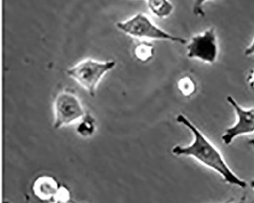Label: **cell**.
<instances>
[{
	"label": "cell",
	"mask_w": 254,
	"mask_h": 203,
	"mask_svg": "<svg viewBox=\"0 0 254 203\" xmlns=\"http://www.w3.org/2000/svg\"><path fill=\"white\" fill-rule=\"evenodd\" d=\"M177 122L191 132L193 140L190 145H177L172 148V154L177 157H190L200 164L219 174L225 183L240 188L248 186L246 182L238 177L230 168L221 152L205 137L200 129L184 115L177 116Z\"/></svg>",
	"instance_id": "6da1fadb"
},
{
	"label": "cell",
	"mask_w": 254,
	"mask_h": 203,
	"mask_svg": "<svg viewBox=\"0 0 254 203\" xmlns=\"http://www.w3.org/2000/svg\"><path fill=\"white\" fill-rule=\"evenodd\" d=\"M113 60L101 62L93 58H86L66 69L69 77L83 87L88 94L94 97L101 81L116 67Z\"/></svg>",
	"instance_id": "7a4b0ae2"
},
{
	"label": "cell",
	"mask_w": 254,
	"mask_h": 203,
	"mask_svg": "<svg viewBox=\"0 0 254 203\" xmlns=\"http://www.w3.org/2000/svg\"><path fill=\"white\" fill-rule=\"evenodd\" d=\"M119 31L139 41L163 40L175 43L187 45V40L181 37L175 36L159 28L145 14H135L124 21L116 24Z\"/></svg>",
	"instance_id": "3957f363"
},
{
	"label": "cell",
	"mask_w": 254,
	"mask_h": 203,
	"mask_svg": "<svg viewBox=\"0 0 254 203\" xmlns=\"http://www.w3.org/2000/svg\"><path fill=\"white\" fill-rule=\"evenodd\" d=\"M53 112L55 129L78 123L86 113L79 96L70 89H62L55 96Z\"/></svg>",
	"instance_id": "277c9868"
},
{
	"label": "cell",
	"mask_w": 254,
	"mask_h": 203,
	"mask_svg": "<svg viewBox=\"0 0 254 203\" xmlns=\"http://www.w3.org/2000/svg\"><path fill=\"white\" fill-rule=\"evenodd\" d=\"M218 55V39L214 28L195 35L187 44V56L190 59H198L205 63L214 64Z\"/></svg>",
	"instance_id": "5b68a950"
},
{
	"label": "cell",
	"mask_w": 254,
	"mask_h": 203,
	"mask_svg": "<svg viewBox=\"0 0 254 203\" xmlns=\"http://www.w3.org/2000/svg\"><path fill=\"white\" fill-rule=\"evenodd\" d=\"M227 101L237 115L235 124L225 129L221 137L223 143L225 145H230L237 137L254 133V108H243L231 96L227 97Z\"/></svg>",
	"instance_id": "8992f818"
},
{
	"label": "cell",
	"mask_w": 254,
	"mask_h": 203,
	"mask_svg": "<svg viewBox=\"0 0 254 203\" xmlns=\"http://www.w3.org/2000/svg\"><path fill=\"white\" fill-rule=\"evenodd\" d=\"M147 8L154 16L167 18L174 12V5L170 0H146Z\"/></svg>",
	"instance_id": "52a82bcc"
},
{
	"label": "cell",
	"mask_w": 254,
	"mask_h": 203,
	"mask_svg": "<svg viewBox=\"0 0 254 203\" xmlns=\"http://www.w3.org/2000/svg\"><path fill=\"white\" fill-rule=\"evenodd\" d=\"M155 52V47L148 41H140L133 49L134 58L141 63H147L151 61Z\"/></svg>",
	"instance_id": "ba28073f"
},
{
	"label": "cell",
	"mask_w": 254,
	"mask_h": 203,
	"mask_svg": "<svg viewBox=\"0 0 254 203\" xmlns=\"http://www.w3.org/2000/svg\"><path fill=\"white\" fill-rule=\"evenodd\" d=\"M96 129V119L93 115L86 113L80 120L78 122L76 132L82 137H89L94 135Z\"/></svg>",
	"instance_id": "9c48e42d"
},
{
	"label": "cell",
	"mask_w": 254,
	"mask_h": 203,
	"mask_svg": "<svg viewBox=\"0 0 254 203\" xmlns=\"http://www.w3.org/2000/svg\"><path fill=\"white\" fill-rule=\"evenodd\" d=\"M177 88L182 94L186 97L193 96L197 92V84L195 81L190 76H184L178 81Z\"/></svg>",
	"instance_id": "30bf717a"
},
{
	"label": "cell",
	"mask_w": 254,
	"mask_h": 203,
	"mask_svg": "<svg viewBox=\"0 0 254 203\" xmlns=\"http://www.w3.org/2000/svg\"><path fill=\"white\" fill-rule=\"evenodd\" d=\"M208 1H210V0H195L194 5H193V13L195 14L196 16L201 17V18L205 16L203 6H204V4Z\"/></svg>",
	"instance_id": "8fae6325"
},
{
	"label": "cell",
	"mask_w": 254,
	"mask_h": 203,
	"mask_svg": "<svg viewBox=\"0 0 254 203\" xmlns=\"http://www.w3.org/2000/svg\"><path fill=\"white\" fill-rule=\"evenodd\" d=\"M247 83L249 85L250 88L254 90V68L250 71L249 74L247 77Z\"/></svg>",
	"instance_id": "7c38bea8"
},
{
	"label": "cell",
	"mask_w": 254,
	"mask_h": 203,
	"mask_svg": "<svg viewBox=\"0 0 254 203\" xmlns=\"http://www.w3.org/2000/svg\"><path fill=\"white\" fill-rule=\"evenodd\" d=\"M245 56H252L254 55V39L249 46L247 47L245 51Z\"/></svg>",
	"instance_id": "4fadbf2b"
},
{
	"label": "cell",
	"mask_w": 254,
	"mask_h": 203,
	"mask_svg": "<svg viewBox=\"0 0 254 203\" xmlns=\"http://www.w3.org/2000/svg\"><path fill=\"white\" fill-rule=\"evenodd\" d=\"M248 203L246 202V200H245V198H242L241 200H238V201L236 202H233V203Z\"/></svg>",
	"instance_id": "5bb4252c"
},
{
	"label": "cell",
	"mask_w": 254,
	"mask_h": 203,
	"mask_svg": "<svg viewBox=\"0 0 254 203\" xmlns=\"http://www.w3.org/2000/svg\"><path fill=\"white\" fill-rule=\"evenodd\" d=\"M248 144L254 148V138L250 139V140H248Z\"/></svg>",
	"instance_id": "9a60e30c"
},
{
	"label": "cell",
	"mask_w": 254,
	"mask_h": 203,
	"mask_svg": "<svg viewBox=\"0 0 254 203\" xmlns=\"http://www.w3.org/2000/svg\"><path fill=\"white\" fill-rule=\"evenodd\" d=\"M250 185H251V188H252L253 190H254V180H251V184H250Z\"/></svg>",
	"instance_id": "2e32d148"
},
{
	"label": "cell",
	"mask_w": 254,
	"mask_h": 203,
	"mask_svg": "<svg viewBox=\"0 0 254 203\" xmlns=\"http://www.w3.org/2000/svg\"><path fill=\"white\" fill-rule=\"evenodd\" d=\"M4 203H10L8 201H5L4 202Z\"/></svg>",
	"instance_id": "e0dca14e"
}]
</instances>
